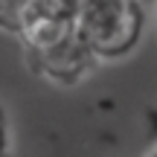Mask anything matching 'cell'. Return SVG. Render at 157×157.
<instances>
[{"instance_id":"cell-2","label":"cell","mask_w":157,"mask_h":157,"mask_svg":"<svg viewBox=\"0 0 157 157\" xmlns=\"http://www.w3.org/2000/svg\"><path fill=\"white\" fill-rule=\"evenodd\" d=\"M32 61H35V67H38L47 78L61 82V84H76V82H82V78L93 70L96 52L87 47V41H84L82 35H78V29H76V32H70L67 38L56 41L52 47L35 52Z\"/></svg>"},{"instance_id":"cell-1","label":"cell","mask_w":157,"mask_h":157,"mask_svg":"<svg viewBox=\"0 0 157 157\" xmlns=\"http://www.w3.org/2000/svg\"><path fill=\"white\" fill-rule=\"evenodd\" d=\"M76 29L96 58H125L146 29V9L137 0H84Z\"/></svg>"},{"instance_id":"cell-5","label":"cell","mask_w":157,"mask_h":157,"mask_svg":"<svg viewBox=\"0 0 157 157\" xmlns=\"http://www.w3.org/2000/svg\"><path fill=\"white\" fill-rule=\"evenodd\" d=\"M148 157H157V148H154V151H151V154H148Z\"/></svg>"},{"instance_id":"cell-3","label":"cell","mask_w":157,"mask_h":157,"mask_svg":"<svg viewBox=\"0 0 157 157\" xmlns=\"http://www.w3.org/2000/svg\"><path fill=\"white\" fill-rule=\"evenodd\" d=\"M82 6H84V0H26L23 15L32 12V15H44V17H56V21L76 23Z\"/></svg>"},{"instance_id":"cell-4","label":"cell","mask_w":157,"mask_h":157,"mask_svg":"<svg viewBox=\"0 0 157 157\" xmlns=\"http://www.w3.org/2000/svg\"><path fill=\"white\" fill-rule=\"evenodd\" d=\"M23 9H26V0H0V23H3V29L17 35Z\"/></svg>"}]
</instances>
